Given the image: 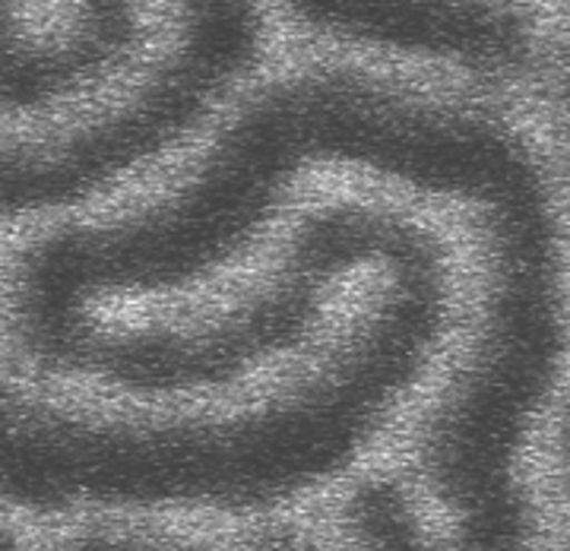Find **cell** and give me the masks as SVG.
Returning a JSON list of instances; mask_svg holds the SVG:
<instances>
[{"label":"cell","instance_id":"1","mask_svg":"<svg viewBox=\"0 0 570 551\" xmlns=\"http://www.w3.org/2000/svg\"><path fill=\"white\" fill-rule=\"evenodd\" d=\"M425 223L381 194L298 206L232 286L89 324L32 381L140 406H197L317 355L352 295Z\"/></svg>","mask_w":570,"mask_h":551},{"label":"cell","instance_id":"2","mask_svg":"<svg viewBox=\"0 0 570 551\" xmlns=\"http://www.w3.org/2000/svg\"><path fill=\"white\" fill-rule=\"evenodd\" d=\"M276 20L264 3L197 0L165 13L153 61L111 102L70 121L0 127V225L96 213L137 175L200 140L264 73Z\"/></svg>","mask_w":570,"mask_h":551},{"label":"cell","instance_id":"3","mask_svg":"<svg viewBox=\"0 0 570 551\" xmlns=\"http://www.w3.org/2000/svg\"><path fill=\"white\" fill-rule=\"evenodd\" d=\"M165 10L127 0L0 3V127L70 121L146 70Z\"/></svg>","mask_w":570,"mask_h":551},{"label":"cell","instance_id":"4","mask_svg":"<svg viewBox=\"0 0 570 551\" xmlns=\"http://www.w3.org/2000/svg\"><path fill=\"white\" fill-rule=\"evenodd\" d=\"M276 29L326 58L448 67L489 82L523 80L539 58L530 13L475 0H288Z\"/></svg>","mask_w":570,"mask_h":551},{"label":"cell","instance_id":"5","mask_svg":"<svg viewBox=\"0 0 570 551\" xmlns=\"http://www.w3.org/2000/svg\"><path fill=\"white\" fill-rule=\"evenodd\" d=\"M58 551H219L213 542L171 530L134 527L124 520H86L67 532Z\"/></svg>","mask_w":570,"mask_h":551},{"label":"cell","instance_id":"6","mask_svg":"<svg viewBox=\"0 0 570 551\" xmlns=\"http://www.w3.org/2000/svg\"><path fill=\"white\" fill-rule=\"evenodd\" d=\"M238 551H321V545L302 527L266 523L257 532H250Z\"/></svg>","mask_w":570,"mask_h":551},{"label":"cell","instance_id":"7","mask_svg":"<svg viewBox=\"0 0 570 551\" xmlns=\"http://www.w3.org/2000/svg\"><path fill=\"white\" fill-rule=\"evenodd\" d=\"M561 134H564V149H568L570 165V51L564 63V77H561Z\"/></svg>","mask_w":570,"mask_h":551},{"label":"cell","instance_id":"8","mask_svg":"<svg viewBox=\"0 0 570 551\" xmlns=\"http://www.w3.org/2000/svg\"><path fill=\"white\" fill-rule=\"evenodd\" d=\"M568 551H570V549H568Z\"/></svg>","mask_w":570,"mask_h":551}]
</instances>
